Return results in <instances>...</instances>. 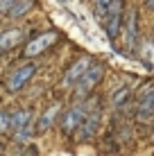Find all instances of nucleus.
<instances>
[{
  "label": "nucleus",
  "instance_id": "nucleus-1",
  "mask_svg": "<svg viewBox=\"0 0 154 156\" xmlns=\"http://www.w3.org/2000/svg\"><path fill=\"white\" fill-rule=\"evenodd\" d=\"M100 118H102V106L98 104V100H88V113L84 118L82 127H79L77 131V140H88V138L95 136V131H98L100 127Z\"/></svg>",
  "mask_w": 154,
  "mask_h": 156
},
{
  "label": "nucleus",
  "instance_id": "nucleus-2",
  "mask_svg": "<svg viewBox=\"0 0 154 156\" xmlns=\"http://www.w3.org/2000/svg\"><path fill=\"white\" fill-rule=\"evenodd\" d=\"M57 41H59V32H55V30L41 32V34H36L34 39L27 41V45H25V50H23V57H39V55H43L48 48H52Z\"/></svg>",
  "mask_w": 154,
  "mask_h": 156
},
{
  "label": "nucleus",
  "instance_id": "nucleus-3",
  "mask_svg": "<svg viewBox=\"0 0 154 156\" xmlns=\"http://www.w3.org/2000/svg\"><path fill=\"white\" fill-rule=\"evenodd\" d=\"M86 113H88V100L73 104V109L68 111V113L63 115V120H61V131L66 133V136H70L73 131L77 133L79 127H82V122H84V118H86Z\"/></svg>",
  "mask_w": 154,
  "mask_h": 156
},
{
  "label": "nucleus",
  "instance_id": "nucleus-4",
  "mask_svg": "<svg viewBox=\"0 0 154 156\" xmlns=\"http://www.w3.org/2000/svg\"><path fill=\"white\" fill-rule=\"evenodd\" d=\"M95 66L93 59L91 57H82L77 59L75 63H70V68H68L66 73H63V79H61V86L63 88H70V86H77L79 82H82V77L86 75L91 68Z\"/></svg>",
  "mask_w": 154,
  "mask_h": 156
},
{
  "label": "nucleus",
  "instance_id": "nucleus-5",
  "mask_svg": "<svg viewBox=\"0 0 154 156\" xmlns=\"http://www.w3.org/2000/svg\"><path fill=\"white\" fill-rule=\"evenodd\" d=\"M36 73V63H23V66H18L16 70L7 77V82H5V88L9 90V93H16V90H20L25 84L30 82L32 77H34Z\"/></svg>",
  "mask_w": 154,
  "mask_h": 156
},
{
  "label": "nucleus",
  "instance_id": "nucleus-6",
  "mask_svg": "<svg viewBox=\"0 0 154 156\" xmlns=\"http://www.w3.org/2000/svg\"><path fill=\"white\" fill-rule=\"evenodd\" d=\"M125 5L123 2H111V12L104 20V32H107L109 41H116L120 34V30L125 27V12H123Z\"/></svg>",
  "mask_w": 154,
  "mask_h": 156
},
{
  "label": "nucleus",
  "instance_id": "nucleus-7",
  "mask_svg": "<svg viewBox=\"0 0 154 156\" xmlns=\"http://www.w3.org/2000/svg\"><path fill=\"white\" fill-rule=\"evenodd\" d=\"M102 77H104V63H95L91 70H88V73L82 77V82L75 86V93L79 95V98H84V95H91V90H93L100 82H102Z\"/></svg>",
  "mask_w": 154,
  "mask_h": 156
},
{
  "label": "nucleus",
  "instance_id": "nucleus-8",
  "mask_svg": "<svg viewBox=\"0 0 154 156\" xmlns=\"http://www.w3.org/2000/svg\"><path fill=\"white\" fill-rule=\"evenodd\" d=\"M138 12L136 9H129L125 14V41L129 50H136V43H138Z\"/></svg>",
  "mask_w": 154,
  "mask_h": 156
},
{
  "label": "nucleus",
  "instance_id": "nucleus-9",
  "mask_svg": "<svg viewBox=\"0 0 154 156\" xmlns=\"http://www.w3.org/2000/svg\"><path fill=\"white\" fill-rule=\"evenodd\" d=\"M27 36V27H12V30H5L0 34V50L2 52H9L14 48H18L20 43L25 41Z\"/></svg>",
  "mask_w": 154,
  "mask_h": 156
},
{
  "label": "nucleus",
  "instance_id": "nucleus-10",
  "mask_svg": "<svg viewBox=\"0 0 154 156\" xmlns=\"http://www.w3.org/2000/svg\"><path fill=\"white\" fill-rule=\"evenodd\" d=\"M134 120L136 122H152L154 120V93L145 95V98H141L136 102Z\"/></svg>",
  "mask_w": 154,
  "mask_h": 156
},
{
  "label": "nucleus",
  "instance_id": "nucleus-11",
  "mask_svg": "<svg viewBox=\"0 0 154 156\" xmlns=\"http://www.w3.org/2000/svg\"><path fill=\"white\" fill-rule=\"evenodd\" d=\"M34 113H32V109H20V111H14L12 113V127L16 129V131H20V129L34 125Z\"/></svg>",
  "mask_w": 154,
  "mask_h": 156
},
{
  "label": "nucleus",
  "instance_id": "nucleus-12",
  "mask_svg": "<svg viewBox=\"0 0 154 156\" xmlns=\"http://www.w3.org/2000/svg\"><path fill=\"white\" fill-rule=\"evenodd\" d=\"M59 109H61L59 104H52V106H48V111H45V113L39 118V129H41V131L50 129V127L57 122V118H59Z\"/></svg>",
  "mask_w": 154,
  "mask_h": 156
},
{
  "label": "nucleus",
  "instance_id": "nucleus-13",
  "mask_svg": "<svg viewBox=\"0 0 154 156\" xmlns=\"http://www.w3.org/2000/svg\"><path fill=\"white\" fill-rule=\"evenodd\" d=\"M129 95H131V86L129 84H123L113 95H111V106H113V109H120V106L129 100Z\"/></svg>",
  "mask_w": 154,
  "mask_h": 156
},
{
  "label": "nucleus",
  "instance_id": "nucleus-14",
  "mask_svg": "<svg viewBox=\"0 0 154 156\" xmlns=\"http://www.w3.org/2000/svg\"><path fill=\"white\" fill-rule=\"evenodd\" d=\"M32 7H34V2H30V0H23V2H12V7H9V12L5 14V16H9V18H20V16H25Z\"/></svg>",
  "mask_w": 154,
  "mask_h": 156
},
{
  "label": "nucleus",
  "instance_id": "nucleus-15",
  "mask_svg": "<svg viewBox=\"0 0 154 156\" xmlns=\"http://www.w3.org/2000/svg\"><path fill=\"white\" fill-rule=\"evenodd\" d=\"M32 136H34V125L20 129V131H16V133H14V140H16V143H27Z\"/></svg>",
  "mask_w": 154,
  "mask_h": 156
},
{
  "label": "nucleus",
  "instance_id": "nucleus-16",
  "mask_svg": "<svg viewBox=\"0 0 154 156\" xmlns=\"http://www.w3.org/2000/svg\"><path fill=\"white\" fill-rule=\"evenodd\" d=\"M0 125H2V131L5 133L12 129V113H9V111H2V113H0Z\"/></svg>",
  "mask_w": 154,
  "mask_h": 156
},
{
  "label": "nucleus",
  "instance_id": "nucleus-17",
  "mask_svg": "<svg viewBox=\"0 0 154 156\" xmlns=\"http://www.w3.org/2000/svg\"><path fill=\"white\" fill-rule=\"evenodd\" d=\"M145 9H150V12H154V2H145Z\"/></svg>",
  "mask_w": 154,
  "mask_h": 156
},
{
  "label": "nucleus",
  "instance_id": "nucleus-18",
  "mask_svg": "<svg viewBox=\"0 0 154 156\" xmlns=\"http://www.w3.org/2000/svg\"><path fill=\"white\" fill-rule=\"evenodd\" d=\"M152 140H154V129H152Z\"/></svg>",
  "mask_w": 154,
  "mask_h": 156
}]
</instances>
